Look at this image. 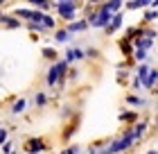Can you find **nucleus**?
Listing matches in <instances>:
<instances>
[{
    "mask_svg": "<svg viewBox=\"0 0 158 154\" xmlns=\"http://www.w3.org/2000/svg\"><path fill=\"white\" fill-rule=\"evenodd\" d=\"M106 0H88V5H93V7H99V5H104Z\"/></svg>",
    "mask_w": 158,
    "mask_h": 154,
    "instance_id": "34",
    "label": "nucleus"
},
{
    "mask_svg": "<svg viewBox=\"0 0 158 154\" xmlns=\"http://www.w3.org/2000/svg\"><path fill=\"white\" fill-rule=\"evenodd\" d=\"M27 107H30V100H27V98H16L11 102V113L14 116H20V113H25Z\"/></svg>",
    "mask_w": 158,
    "mask_h": 154,
    "instance_id": "14",
    "label": "nucleus"
},
{
    "mask_svg": "<svg viewBox=\"0 0 158 154\" xmlns=\"http://www.w3.org/2000/svg\"><path fill=\"white\" fill-rule=\"evenodd\" d=\"M129 86H131V91H133V93H140L142 89H145V86H142V79H140L138 75H133V77H131V82H129Z\"/></svg>",
    "mask_w": 158,
    "mask_h": 154,
    "instance_id": "25",
    "label": "nucleus"
},
{
    "mask_svg": "<svg viewBox=\"0 0 158 154\" xmlns=\"http://www.w3.org/2000/svg\"><path fill=\"white\" fill-rule=\"evenodd\" d=\"M86 59H99V50L97 48H86Z\"/></svg>",
    "mask_w": 158,
    "mask_h": 154,
    "instance_id": "29",
    "label": "nucleus"
},
{
    "mask_svg": "<svg viewBox=\"0 0 158 154\" xmlns=\"http://www.w3.org/2000/svg\"><path fill=\"white\" fill-rule=\"evenodd\" d=\"M0 150H2V154H14V141L9 138V141H7V143H5Z\"/></svg>",
    "mask_w": 158,
    "mask_h": 154,
    "instance_id": "30",
    "label": "nucleus"
},
{
    "mask_svg": "<svg viewBox=\"0 0 158 154\" xmlns=\"http://www.w3.org/2000/svg\"><path fill=\"white\" fill-rule=\"evenodd\" d=\"M43 25H45L48 30H56V18L50 16V14H45V18H43Z\"/></svg>",
    "mask_w": 158,
    "mask_h": 154,
    "instance_id": "26",
    "label": "nucleus"
},
{
    "mask_svg": "<svg viewBox=\"0 0 158 154\" xmlns=\"http://www.w3.org/2000/svg\"><path fill=\"white\" fill-rule=\"evenodd\" d=\"M70 113H73V109H70V107H66V109H63V111H61V118H63V120H66V118H68V116H70Z\"/></svg>",
    "mask_w": 158,
    "mask_h": 154,
    "instance_id": "33",
    "label": "nucleus"
},
{
    "mask_svg": "<svg viewBox=\"0 0 158 154\" xmlns=\"http://www.w3.org/2000/svg\"><path fill=\"white\" fill-rule=\"evenodd\" d=\"M14 154H18V152H14Z\"/></svg>",
    "mask_w": 158,
    "mask_h": 154,
    "instance_id": "40",
    "label": "nucleus"
},
{
    "mask_svg": "<svg viewBox=\"0 0 158 154\" xmlns=\"http://www.w3.org/2000/svg\"><path fill=\"white\" fill-rule=\"evenodd\" d=\"M124 104L129 107V109H142V107H149V100H145L140 93H127L124 95Z\"/></svg>",
    "mask_w": 158,
    "mask_h": 154,
    "instance_id": "5",
    "label": "nucleus"
},
{
    "mask_svg": "<svg viewBox=\"0 0 158 154\" xmlns=\"http://www.w3.org/2000/svg\"><path fill=\"white\" fill-rule=\"evenodd\" d=\"M25 2H30V5L34 7V9H41V11H45V14L54 7L52 0H25Z\"/></svg>",
    "mask_w": 158,
    "mask_h": 154,
    "instance_id": "17",
    "label": "nucleus"
},
{
    "mask_svg": "<svg viewBox=\"0 0 158 154\" xmlns=\"http://www.w3.org/2000/svg\"><path fill=\"white\" fill-rule=\"evenodd\" d=\"M154 95H158V84H156V86H154Z\"/></svg>",
    "mask_w": 158,
    "mask_h": 154,
    "instance_id": "37",
    "label": "nucleus"
},
{
    "mask_svg": "<svg viewBox=\"0 0 158 154\" xmlns=\"http://www.w3.org/2000/svg\"><path fill=\"white\" fill-rule=\"evenodd\" d=\"M52 2H61V0H52Z\"/></svg>",
    "mask_w": 158,
    "mask_h": 154,
    "instance_id": "38",
    "label": "nucleus"
},
{
    "mask_svg": "<svg viewBox=\"0 0 158 154\" xmlns=\"http://www.w3.org/2000/svg\"><path fill=\"white\" fill-rule=\"evenodd\" d=\"M90 27V23L86 18H79V20H73V23H68L66 25V30L70 32V34H79V32H86Z\"/></svg>",
    "mask_w": 158,
    "mask_h": 154,
    "instance_id": "11",
    "label": "nucleus"
},
{
    "mask_svg": "<svg viewBox=\"0 0 158 154\" xmlns=\"http://www.w3.org/2000/svg\"><path fill=\"white\" fill-rule=\"evenodd\" d=\"M118 50L122 55H124V59H129V57H133V52H135V46H133V41H129V39H122L118 41Z\"/></svg>",
    "mask_w": 158,
    "mask_h": 154,
    "instance_id": "12",
    "label": "nucleus"
},
{
    "mask_svg": "<svg viewBox=\"0 0 158 154\" xmlns=\"http://www.w3.org/2000/svg\"><path fill=\"white\" fill-rule=\"evenodd\" d=\"M158 84V68H152V73H149V77L142 82V86L145 89H149V91H154V86Z\"/></svg>",
    "mask_w": 158,
    "mask_h": 154,
    "instance_id": "19",
    "label": "nucleus"
},
{
    "mask_svg": "<svg viewBox=\"0 0 158 154\" xmlns=\"http://www.w3.org/2000/svg\"><path fill=\"white\" fill-rule=\"evenodd\" d=\"M63 59H66L68 64H75V61H81V59H86V52L81 48H66V57H63Z\"/></svg>",
    "mask_w": 158,
    "mask_h": 154,
    "instance_id": "9",
    "label": "nucleus"
},
{
    "mask_svg": "<svg viewBox=\"0 0 158 154\" xmlns=\"http://www.w3.org/2000/svg\"><path fill=\"white\" fill-rule=\"evenodd\" d=\"M145 154H158V150H147Z\"/></svg>",
    "mask_w": 158,
    "mask_h": 154,
    "instance_id": "36",
    "label": "nucleus"
},
{
    "mask_svg": "<svg viewBox=\"0 0 158 154\" xmlns=\"http://www.w3.org/2000/svg\"><path fill=\"white\" fill-rule=\"evenodd\" d=\"M48 102H50L48 93H43V91H36V93L32 95L30 104H32V107H36V109H45V107H48Z\"/></svg>",
    "mask_w": 158,
    "mask_h": 154,
    "instance_id": "13",
    "label": "nucleus"
},
{
    "mask_svg": "<svg viewBox=\"0 0 158 154\" xmlns=\"http://www.w3.org/2000/svg\"><path fill=\"white\" fill-rule=\"evenodd\" d=\"M23 150H25V154H43L48 150V143H45V138L32 136V138H27V141H25Z\"/></svg>",
    "mask_w": 158,
    "mask_h": 154,
    "instance_id": "3",
    "label": "nucleus"
},
{
    "mask_svg": "<svg viewBox=\"0 0 158 154\" xmlns=\"http://www.w3.org/2000/svg\"><path fill=\"white\" fill-rule=\"evenodd\" d=\"M113 16H115L113 11H109L104 5H99L93 14H88V16H86V20H88L90 27H95V30H104V27L113 20Z\"/></svg>",
    "mask_w": 158,
    "mask_h": 154,
    "instance_id": "2",
    "label": "nucleus"
},
{
    "mask_svg": "<svg viewBox=\"0 0 158 154\" xmlns=\"http://www.w3.org/2000/svg\"><path fill=\"white\" fill-rule=\"evenodd\" d=\"M16 18H20V20H27L30 23L32 20V14H34V7H16V9L11 11Z\"/></svg>",
    "mask_w": 158,
    "mask_h": 154,
    "instance_id": "15",
    "label": "nucleus"
},
{
    "mask_svg": "<svg viewBox=\"0 0 158 154\" xmlns=\"http://www.w3.org/2000/svg\"><path fill=\"white\" fill-rule=\"evenodd\" d=\"M77 77H79V70H77V68H70V73H68V79H73V82H75Z\"/></svg>",
    "mask_w": 158,
    "mask_h": 154,
    "instance_id": "32",
    "label": "nucleus"
},
{
    "mask_svg": "<svg viewBox=\"0 0 158 154\" xmlns=\"http://www.w3.org/2000/svg\"><path fill=\"white\" fill-rule=\"evenodd\" d=\"M122 25H124V14L120 11V14H115V16H113V20H111V23L104 27V32L109 34V36H113L118 30H122Z\"/></svg>",
    "mask_w": 158,
    "mask_h": 154,
    "instance_id": "8",
    "label": "nucleus"
},
{
    "mask_svg": "<svg viewBox=\"0 0 158 154\" xmlns=\"http://www.w3.org/2000/svg\"><path fill=\"white\" fill-rule=\"evenodd\" d=\"M27 30H30L32 34H45V32H50V30H48V27L43 25V23H32V20L27 23Z\"/></svg>",
    "mask_w": 158,
    "mask_h": 154,
    "instance_id": "24",
    "label": "nucleus"
},
{
    "mask_svg": "<svg viewBox=\"0 0 158 154\" xmlns=\"http://www.w3.org/2000/svg\"><path fill=\"white\" fill-rule=\"evenodd\" d=\"M133 59H135V64H147V61H149V50H145V48H135Z\"/></svg>",
    "mask_w": 158,
    "mask_h": 154,
    "instance_id": "21",
    "label": "nucleus"
},
{
    "mask_svg": "<svg viewBox=\"0 0 158 154\" xmlns=\"http://www.w3.org/2000/svg\"><path fill=\"white\" fill-rule=\"evenodd\" d=\"M149 73H152V66H149V64H138V66H135V75H138L142 82L149 77Z\"/></svg>",
    "mask_w": 158,
    "mask_h": 154,
    "instance_id": "22",
    "label": "nucleus"
},
{
    "mask_svg": "<svg viewBox=\"0 0 158 154\" xmlns=\"http://www.w3.org/2000/svg\"><path fill=\"white\" fill-rule=\"evenodd\" d=\"M154 20H158V9L149 7V9H145V14H142V25H149V23H154Z\"/></svg>",
    "mask_w": 158,
    "mask_h": 154,
    "instance_id": "20",
    "label": "nucleus"
},
{
    "mask_svg": "<svg viewBox=\"0 0 158 154\" xmlns=\"http://www.w3.org/2000/svg\"><path fill=\"white\" fill-rule=\"evenodd\" d=\"M77 9H79L77 0H61V2H54L56 16H59L61 20H66V25L73 23V20H77Z\"/></svg>",
    "mask_w": 158,
    "mask_h": 154,
    "instance_id": "1",
    "label": "nucleus"
},
{
    "mask_svg": "<svg viewBox=\"0 0 158 154\" xmlns=\"http://www.w3.org/2000/svg\"><path fill=\"white\" fill-rule=\"evenodd\" d=\"M73 39V34H70L66 27H61V30H54V43H68Z\"/></svg>",
    "mask_w": 158,
    "mask_h": 154,
    "instance_id": "18",
    "label": "nucleus"
},
{
    "mask_svg": "<svg viewBox=\"0 0 158 154\" xmlns=\"http://www.w3.org/2000/svg\"><path fill=\"white\" fill-rule=\"evenodd\" d=\"M115 79H118L120 86H129V82H131V79H129V70H127V68H118Z\"/></svg>",
    "mask_w": 158,
    "mask_h": 154,
    "instance_id": "23",
    "label": "nucleus"
},
{
    "mask_svg": "<svg viewBox=\"0 0 158 154\" xmlns=\"http://www.w3.org/2000/svg\"><path fill=\"white\" fill-rule=\"evenodd\" d=\"M79 129V116H75L73 120H68V125H66V129L61 131V141L63 143H70V138L75 136V131Z\"/></svg>",
    "mask_w": 158,
    "mask_h": 154,
    "instance_id": "6",
    "label": "nucleus"
},
{
    "mask_svg": "<svg viewBox=\"0 0 158 154\" xmlns=\"http://www.w3.org/2000/svg\"><path fill=\"white\" fill-rule=\"evenodd\" d=\"M154 127H158V113L154 116Z\"/></svg>",
    "mask_w": 158,
    "mask_h": 154,
    "instance_id": "35",
    "label": "nucleus"
},
{
    "mask_svg": "<svg viewBox=\"0 0 158 154\" xmlns=\"http://www.w3.org/2000/svg\"><path fill=\"white\" fill-rule=\"evenodd\" d=\"M156 30H158V23H156Z\"/></svg>",
    "mask_w": 158,
    "mask_h": 154,
    "instance_id": "39",
    "label": "nucleus"
},
{
    "mask_svg": "<svg viewBox=\"0 0 158 154\" xmlns=\"http://www.w3.org/2000/svg\"><path fill=\"white\" fill-rule=\"evenodd\" d=\"M7 141H9V129H7L5 125L0 122V147H2V145H5Z\"/></svg>",
    "mask_w": 158,
    "mask_h": 154,
    "instance_id": "27",
    "label": "nucleus"
},
{
    "mask_svg": "<svg viewBox=\"0 0 158 154\" xmlns=\"http://www.w3.org/2000/svg\"><path fill=\"white\" fill-rule=\"evenodd\" d=\"M145 36H147V39H156V36H158V30H156V27H147V25H145Z\"/></svg>",
    "mask_w": 158,
    "mask_h": 154,
    "instance_id": "31",
    "label": "nucleus"
},
{
    "mask_svg": "<svg viewBox=\"0 0 158 154\" xmlns=\"http://www.w3.org/2000/svg\"><path fill=\"white\" fill-rule=\"evenodd\" d=\"M61 154H84V150H81V145H68Z\"/></svg>",
    "mask_w": 158,
    "mask_h": 154,
    "instance_id": "28",
    "label": "nucleus"
},
{
    "mask_svg": "<svg viewBox=\"0 0 158 154\" xmlns=\"http://www.w3.org/2000/svg\"><path fill=\"white\" fill-rule=\"evenodd\" d=\"M41 57H43L45 61H50V64L59 61V52H56V48H52V46H45V48H41Z\"/></svg>",
    "mask_w": 158,
    "mask_h": 154,
    "instance_id": "16",
    "label": "nucleus"
},
{
    "mask_svg": "<svg viewBox=\"0 0 158 154\" xmlns=\"http://www.w3.org/2000/svg\"><path fill=\"white\" fill-rule=\"evenodd\" d=\"M131 131H133V138H135V143H140L142 138L147 136V131H149V120H138L131 127Z\"/></svg>",
    "mask_w": 158,
    "mask_h": 154,
    "instance_id": "7",
    "label": "nucleus"
},
{
    "mask_svg": "<svg viewBox=\"0 0 158 154\" xmlns=\"http://www.w3.org/2000/svg\"><path fill=\"white\" fill-rule=\"evenodd\" d=\"M138 120H142L138 109H122V111L118 113V122H122L124 127H133Z\"/></svg>",
    "mask_w": 158,
    "mask_h": 154,
    "instance_id": "4",
    "label": "nucleus"
},
{
    "mask_svg": "<svg viewBox=\"0 0 158 154\" xmlns=\"http://www.w3.org/2000/svg\"><path fill=\"white\" fill-rule=\"evenodd\" d=\"M0 25L7 27V30H20V27H23V20L16 18L14 14H5L2 20H0Z\"/></svg>",
    "mask_w": 158,
    "mask_h": 154,
    "instance_id": "10",
    "label": "nucleus"
}]
</instances>
